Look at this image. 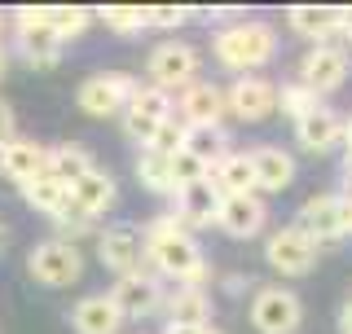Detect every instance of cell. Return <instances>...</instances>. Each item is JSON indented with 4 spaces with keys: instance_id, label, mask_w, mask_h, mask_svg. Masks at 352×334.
I'll list each match as a JSON object with an SVG mask.
<instances>
[{
    "instance_id": "cell-1",
    "label": "cell",
    "mask_w": 352,
    "mask_h": 334,
    "mask_svg": "<svg viewBox=\"0 0 352 334\" xmlns=\"http://www.w3.org/2000/svg\"><path fill=\"white\" fill-rule=\"evenodd\" d=\"M146 260L163 277H172V282H181V286H198L207 277L203 251H198V242L190 238V229L176 225V216H163L146 229Z\"/></svg>"
},
{
    "instance_id": "cell-2",
    "label": "cell",
    "mask_w": 352,
    "mask_h": 334,
    "mask_svg": "<svg viewBox=\"0 0 352 334\" xmlns=\"http://www.w3.org/2000/svg\"><path fill=\"white\" fill-rule=\"evenodd\" d=\"M212 40H216L220 66H229V71H260V66H269L278 58V31L269 22H256V18L229 22Z\"/></svg>"
},
{
    "instance_id": "cell-3",
    "label": "cell",
    "mask_w": 352,
    "mask_h": 334,
    "mask_svg": "<svg viewBox=\"0 0 352 334\" xmlns=\"http://www.w3.org/2000/svg\"><path fill=\"white\" fill-rule=\"evenodd\" d=\"M27 273L40 286H49V291H62V286H75L84 277V255L80 247H71L62 238H44L27 255Z\"/></svg>"
},
{
    "instance_id": "cell-4",
    "label": "cell",
    "mask_w": 352,
    "mask_h": 334,
    "mask_svg": "<svg viewBox=\"0 0 352 334\" xmlns=\"http://www.w3.org/2000/svg\"><path fill=\"white\" fill-rule=\"evenodd\" d=\"M137 88H141V84L132 80L128 71H102V75H88V80L80 84V93H75V106H80L84 115H93V119L124 115Z\"/></svg>"
},
{
    "instance_id": "cell-5",
    "label": "cell",
    "mask_w": 352,
    "mask_h": 334,
    "mask_svg": "<svg viewBox=\"0 0 352 334\" xmlns=\"http://www.w3.org/2000/svg\"><path fill=\"white\" fill-rule=\"evenodd\" d=\"M198 66H203V58H198L194 44L168 40V44H159V49L150 53L146 71H150V84H154V88H163V93L181 88V93H185L190 84H198Z\"/></svg>"
},
{
    "instance_id": "cell-6",
    "label": "cell",
    "mask_w": 352,
    "mask_h": 334,
    "mask_svg": "<svg viewBox=\"0 0 352 334\" xmlns=\"http://www.w3.org/2000/svg\"><path fill=\"white\" fill-rule=\"evenodd\" d=\"M295 229H304L317 247L330 242V238H344V233H352V203H348V194H313L300 207Z\"/></svg>"
},
{
    "instance_id": "cell-7",
    "label": "cell",
    "mask_w": 352,
    "mask_h": 334,
    "mask_svg": "<svg viewBox=\"0 0 352 334\" xmlns=\"http://www.w3.org/2000/svg\"><path fill=\"white\" fill-rule=\"evenodd\" d=\"M14 31H18V49L36 71H49V66L62 62V49L66 44L53 36L49 27V9H18L14 14Z\"/></svg>"
},
{
    "instance_id": "cell-8",
    "label": "cell",
    "mask_w": 352,
    "mask_h": 334,
    "mask_svg": "<svg viewBox=\"0 0 352 334\" xmlns=\"http://www.w3.org/2000/svg\"><path fill=\"white\" fill-rule=\"evenodd\" d=\"M251 321H256L260 334H295L304 321V308H300V295L286 291V286H264L251 299Z\"/></svg>"
},
{
    "instance_id": "cell-9",
    "label": "cell",
    "mask_w": 352,
    "mask_h": 334,
    "mask_svg": "<svg viewBox=\"0 0 352 334\" xmlns=\"http://www.w3.org/2000/svg\"><path fill=\"white\" fill-rule=\"evenodd\" d=\"M97 260H102L115 277L141 273V260H146V233H141L137 225H110L102 238H97Z\"/></svg>"
},
{
    "instance_id": "cell-10",
    "label": "cell",
    "mask_w": 352,
    "mask_h": 334,
    "mask_svg": "<svg viewBox=\"0 0 352 334\" xmlns=\"http://www.w3.org/2000/svg\"><path fill=\"white\" fill-rule=\"evenodd\" d=\"M172 115V93H163V88L154 84H141L137 93H132V102L124 110V132L137 146H150V137L159 132V124Z\"/></svg>"
},
{
    "instance_id": "cell-11",
    "label": "cell",
    "mask_w": 352,
    "mask_h": 334,
    "mask_svg": "<svg viewBox=\"0 0 352 334\" xmlns=\"http://www.w3.org/2000/svg\"><path fill=\"white\" fill-rule=\"evenodd\" d=\"M264 260L273 264L282 277H304L317 264V242L308 238L304 229H278L269 242H264Z\"/></svg>"
},
{
    "instance_id": "cell-12",
    "label": "cell",
    "mask_w": 352,
    "mask_h": 334,
    "mask_svg": "<svg viewBox=\"0 0 352 334\" xmlns=\"http://www.w3.org/2000/svg\"><path fill=\"white\" fill-rule=\"evenodd\" d=\"M110 304L119 308V317L124 321H141L150 313H159L163 308V286L154 273H132V277H115V286H110Z\"/></svg>"
},
{
    "instance_id": "cell-13",
    "label": "cell",
    "mask_w": 352,
    "mask_h": 334,
    "mask_svg": "<svg viewBox=\"0 0 352 334\" xmlns=\"http://www.w3.org/2000/svg\"><path fill=\"white\" fill-rule=\"evenodd\" d=\"M344 80H348V53H344V44H317V49L304 53L300 84L313 88L317 97H322V93H335Z\"/></svg>"
},
{
    "instance_id": "cell-14",
    "label": "cell",
    "mask_w": 352,
    "mask_h": 334,
    "mask_svg": "<svg viewBox=\"0 0 352 334\" xmlns=\"http://www.w3.org/2000/svg\"><path fill=\"white\" fill-rule=\"evenodd\" d=\"M225 110L234 119H242V124H260V119H269L278 110V88L269 80H260V75H242L225 93Z\"/></svg>"
},
{
    "instance_id": "cell-15",
    "label": "cell",
    "mask_w": 352,
    "mask_h": 334,
    "mask_svg": "<svg viewBox=\"0 0 352 334\" xmlns=\"http://www.w3.org/2000/svg\"><path fill=\"white\" fill-rule=\"evenodd\" d=\"M176 225L181 229H207V225H216V216H220V189L212 181H198V185H185V189H176Z\"/></svg>"
},
{
    "instance_id": "cell-16",
    "label": "cell",
    "mask_w": 352,
    "mask_h": 334,
    "mask_svg": "<svg viewBox=\"0 0 352 334\" xmlns=\"http://www.w3.org/2000/svg\"><path fill=\"white\" fill-rule=\"evenodd\" d=\"M264 220H269V211H264L260 194H229L220 198V216L216 225L229 233V238H256L264 229Z\"/></svg>"
},
{
    "instance_id": "cell-17",
    "label": "cell",
    "mask_w": 352,
    "mask_h": 334,
    "mask_svg": "<svg viewBox=\"0 0 352 334\" xmlns=\"http://www.w3.org/2000/svg\"><path fill=\"white\" fill-rule=\"evenodd\" d=\"M0 172L18 185L36 181V176L49 172V146H40L31 137H14L9 146H0Z\"/></svg>"
},
{
    "instance_id": "cell-18",
    "label": "cell",
    "mask_w": 352,
    "mask_h": 334,
    "mask_svg": "<svg viewBox=\"0 0 352 334\" xmlns=\"http://www.w3.org/2000/svg\"><path fill=\"white\" fill-rule=\"evenodd\" d=\"M115 198H119L115 176L102 172V167H93L88 176H80V181L71 185V211H80L84 220H93V216H102V211H110V207H115Z\"/></svg>"
},
{
    "instance_id": "cell-19",
    "label": "cell",
    "mask_w": 352,
    "mask_h": 334,
    "mask_svg": "<svg viewBox=\"0 0 352 334\" xmlns=\"http://www.w3.org/2000/svg\"><path fill=\"white\" fill-rule=\"evenodd\" d=\"M176 115L190 128H212V124H220V115H225V93H220L216 84L198 80L181 93V110H176Z\"/></svg>"
},
{
    "instance_id": "cell-20",
    "label": "cell",
    "mask_w": 352,
    "mask_h": 334,
    "mask_svg": "<svg viewBox=\"0 0 352 334\" xmlns=\"http://www.w3.org/2000/svg\"><path fill=\"white\" fill-rule=\"evenodd\" d=\"M71 326H75V334H119L124 317L110 304V295H84L71 308Z\"/></svg>"
},
{
    "instance_id": "cell-21",
    "label": "cell",
    "mask_w": 352,
    "mask_h": 334,
    "mask_svg": "<svg viewBox=\"0 0 352 334\" xmlns=\"http://www.w3.org/2000/svg\"><path fill=\"white\" fill-rule=\"evenodd\" d=\"M207 181L220 189V198L256 194V167H251V154H234V150H229L225 159H216L212 167H207Z\"/></svg>"
},
{
    "instance_id": "cell-22",
    "label": "cell",
    "mask_w": 352,
    "mask_h": 334,
    "mask_svg": "<svg viewBox=\"0 0 352 334\" xmlns=\"http://www.w3.org/2000/svg\"><path fill=\"white\" fill-rule=\"evenodd\" d=\"M251 167H256V189H264V194H282L295 181V159L278 146L251 150Z\"/></svg>"
},
{
    "instance_id": "cell-23",
    "label": "cell",
    "mask_w": 352,
    "mask_h": 334,
    "mask_svg": "<svg viewBox=\"0 0 352 334\" xmlns=\"http://www.w3.org/2000/svg\"><path fill=\"white\" fill-rule=\"evenodd\" d=\"M286 27H291L300 40H313V49H317V44L344 40V36H339V9H322V5L291 9V14H286Z\"/></svg>"
},
{
    "instance_id": "cell-24",
    "label": "cell",
    "mask_w": 352,
    "mask_h": 334,
    "mask_svg": "<svg viewBox=\"0 0 352 334\" xmlns=\"http://www.w3.org/2000/svg\"><path fill=\"white\" fill-rule=\"evenodd\" d=\"M18 189H22V198H27L40 216H49V220L71 216V189H66L58 176L44 172V176H36V181H27V185H18Z\"/></svg>"
},
{
    "instance_id": "cell-25",
    "label": "cell",
    "mask_w": 352,
    "mask_h": 334,
    "mask_svg": "<svg viewBox=\"0 0 352 334\" xmlns=\"http://www.w3.org/2000/svg\"><path fill=\"white\" fill-rule=\"evenodd\" d=\"M295 137H300V146L304 150H313V154H326L330 146H339L344 141V124H339V115L335 110H313L308 119H300L295 124Z\"/></svg>"
},
{
    "instance_id": "cell-26",
    "label": "cell",
    "mask_w": 352,
    "mask_h": 334,
    "mask_svg": "<svg viewBox=\"0 0 352 334\" xmlns=\"http://www.w3.org/2000/svg\"><path fill=\"white\" fill-rule=\"evenodd\" d=\"M207 317H212V299H207L203 286H176V295L168 299V321L207 330Z\"/></svg>"
},
{
    "instance_id": "cell-27",
    "label": "cell",
    "mask_w": 352,
    "mask_h": 334,
    "mask_svg": "<svg viewBox=\"0 0 352 334\" xmlns=\"http://www.w3.org/2000/svg\"><path fill=\"white\" fill-rule=\"evenodd\" d=\"M93 172V154L84 146H75V141H66V146H53L49 150V176H58V181L71 189L80 176Z\"/></svg>"
},
{
    "instance_id": "cell-28",
    "label": "cell",
    "mask_w": 352,
    "mask_h": 334,
    "mask_svg": "<svg viewBox=\"0 0 352 334\" xmlns=\"http://www.w3.org/2000/svg\"><path fill=\"white\" fill-rule=\"evenodd\" d=\"M137 181L146 185L150 194H176V185H172V154L141 150L137 154Z\"/></svg>"
},
{
    "instance_id": "cell-29",
    "label": "cell",
    "mask_w": 352,
    "mask_h": 334,
    "mask_svg": "<svg viewBox=\"0 0 352 334\" xmlns=\"http://www.w3.org/2000/svg\"><path fill=\"white\" fill-rule=\"evenodd\" d=\"M225 146H229V137H225V128H220V124H212V128H190V141H185V150H190L194 159H203L207 167L229 154Z\"/></svg>"
},
{
    "instance_id": "cell-30",
    "label": "cell",
    "mask_w": 352,
    "mask_h": 334,
    "mask_svg": "<svg viewBox=\"0 0 352 334\" xmlns=\"http://www.w3.org/2000/svg\"><path fill=\"white\" fill-rule=\"evenodd\" d=\"M278 110H282V115H291L295 124H300V119L313 115V110H322V97L295 80V84H282V88H278Z\"/></svg>"
},
{
    "instance_id": "cell-31",
    "label": "cell",
    "mask_w": 352,
    "mask_h": 334,
    "mask_svg": "<svg viewBox=\"0 0 352 334\" xmlns=\"http://www.w3.org/2000/svg\"><path fill=\"white\" fill-rule=\"evenodd\" d=\"M88 22H93V14L80 5H71V9H49V27H53V36H58L62 44H71V40H80L84 31H88Z\"/></svg>"
},
{
    "instance_id": "cell-32",
    "label": "cell",
    "mask_w": 352,
    "mask_h": 334,
    "mask_svg": "<svg viewBox=\"0 0 352 334\" xmlns=\"http://www.w3.org/2000/svg\"><path fill=\"white\" fill-rule=\"evenodd\" d=\"M185 141H190V124H185L181 115H172L159 124V132L150 137V146H141V150H159V154H176V150H185Z\"/></svg>"
},
{
    "instance_id": "cell-33",
    "label": "cell",
    "mask_w": 352,
    "mask_h": 334,
    "mask_svg": "<svg viewBox=\"0 0 352 334\" xmlns=\"http://www.w3.org/2000/svg\"><path fill=\"white\" fill-rule=\"evenodd\" d=\"M102 27L115 36H141L146 31V9H102Z\"/></svg>"
},
{
    "instance_id": "cell-34",
    "label": "cell",
    "mask_w": 352,
    "mask_h": 334,
    "mask_svg": "<svg viewBox=\"0 0 352 334\" xmlns=\"http://www.w3.org/2000/svg\"><path fill=\"white\" fill-rule=\"evenodd\" d=\"M198 181H207V163L194 159L190 150H176L172 154V185L185 189V185H198Z\"/></svg>"
},
{
    "instance_id": "cell-35",
    "label": "cell",
    "mask_w": 352,
    "mask_h": 334,
    "mask_svg": "<svg viewBox=\"0 0 352 334\" xmlns=\"http://www.w3.org/2000/svg\"><path fill=\"white\" fill-rule=\"evenodd\" d=\"M194 14L190 9H172V5H154L146 9V27H159V31H176V27H185Z\"/></svg>"
},
{
    "instance_id": "cell-36",
    "label": "cell",
    "mask_w": 352,
    "mask_h": 334,
    "mask_svg": "<svg viewBox=\"0 0 352 334\" xmlns=\"http://www.w3.org/2000/svg\"><path fill=\"white\" fill-rule=\"evenodd\" d=\"M18 137V124H14V110L9 102H0V146H9V141Z\"/></svg>"
},
{
    "instance_id": "cell-37",
    "label": "cell",
    "mask_w": 352,
    "mask_h": 334,
    "mask_svg": "<svg viewBox=\"0 0 352 334\" xmlns=\"http://www.w3.org/2000/svg\"><path fill=\"white\" fill-rule=\"evenodd\" d=\"M163 334H207L203 326H176V321H168V330Z\"/></svg>"
},
{
    "instance_id": "cell-38",
    "label": "cell",
    "mask_w": 352,
    "mask_h": 334,
    "mask_svg": "<svg viewBox=\"0 0 352 334\" xmlns=\"http://www.w3.org/2000/svg\"><path fill=\"white\" fill-rule=\"evenodd\" d=\"M339 36L352 40V9H344V14H339Z\"/></svg>"
},
{
    "instance_id": "cell-39",
    "label": "cell",
    "mask_w": 352,
    "mask_h": 334,
    "mask_svg": "<svg viewBox=\"0 0 352 334\" xmlns=\"http://www.w3.org/2000/svg\"><path fill=\"white\" fill-rule=\"evenodd\" d=\"M339 330H344V334H352V299L344 304V313H339Z\"/></svg>"
},
{
    "instance_id": "cell-40",
    "label": "cell",
    "mask_w": 352,
    "mask_h": 334,
    "mask_svg": "<svg viewBox=\"0 0 352 334\" xmlns=\"http://www.w3.org/2000/svg\"><path fill=\"white\" fill-rule=\"evenodd\" d=\"M5 66H9V53H5V44H0V80H5Z\"/></svg>"
},
{
    "instance_id": "cell-41",
    "label": "cell",
    "mask_w": 352,
    "mask_h": 334,
    "mask_svg": "<svg viewBox=\"0 0 352 334\" xmlns=\"http://www.w3.org/2000/svg\"><path fill=\"white\" fill-rule=\"evenodd\" d=\"M344 141H348V154H352V124H344Z\"/></svg>"
},
{
    "instance_id": "cell-42",
    "label": "cell",
    "mask_w": 352,
    "mask_h": 334,
    "mask_svg": "<svg viewBox=\"0 0 352 334\" xmlns=\"http://www.w3.org/2000/svg\"><path fill=\"white\" fill-rule=\"evenodd\" d=\"M5 238H9V229H5V220H0V247H5Z\"/></svg>"
},
{
    "instance_id": "cell-43",
    "label": "cell",
    "mask_w": 352,
    "mask_h": 334,
    "mask_svg": "<svg viewBox=\"0 0 352 334\" xmlns=\"http://www.w3.org/2000/svg\"><path fill=\"white\" fill-rule=\"evenodd\" d=\"M344 172H348V181H352V154H348V159H344Z\"/></svg>"
},
{
    "instance_id": "cell-44",
    "label": "cell",
    "mask_w": 352,
    "mask_h": 334,
    "mask_svg": "<svg viewBox=\"0 0 352 334\" xmlns=\"http://www.w3.org/2000/svg\"><path fill=\"white\" fill-rule=\"evenodd\" d=\"M207 334H225V330H212V326H207Z\"/></svg>"
},
{
    "instance_id": "cell-45",
    "label": "cell",
    "mask_w": 352,
    "mask_h": 334,
    "mask_svg": "<svg viewBox=\"0 0 352 334\" xmlns=\"http://www.w3.org/2000/svg\"><path fill=\"white\" fill-rule=\"evenodd\" d=\"M0 36H5V18H0Z\"/></svg>"
},
{
    "instance_id": "cell-46",
    "label": "cell",
    "mask_w": 352,
    "mask_h": 334,
    "mask_svg": "<svg viewBox=\"0 0 352 334\" xmlns=\"http://www.w3.org/2000/svg\"><path fill=\"white\" fill-rule=\"evenodd\" d=\"M348 203H352V189H348Z\"/></svg>"
}]
</instances>
